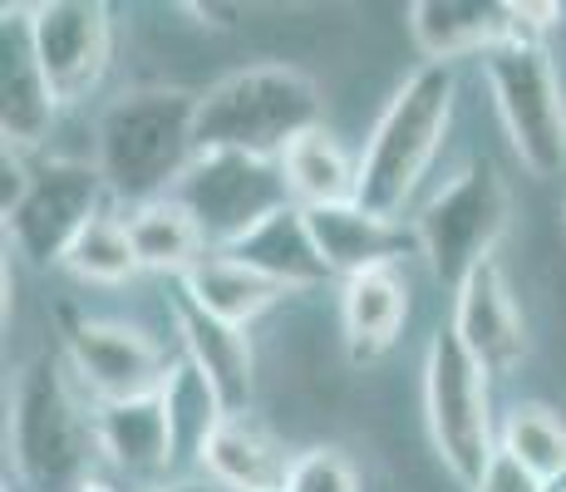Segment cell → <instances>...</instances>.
Listing matches in <instances>:
<instances>
[{
	"label": "cell",
	"mask_w": 566,
	"mask_h": 492,
	"mask_svg": "<svg viewBox=\"0 0 566 492\" xmlns=\"http://www.w3.org/2000/svg\"><path fill=\"white\" fill-rule=\"evenodd\" d=\"M198 158V94L134 90L99 118V172L108 197L148 207L178 192L182 172Z\"/></svg>",
	"instance_id": "1"
},
{
	"label": "cell",
	"mask_w": 566,
	"mask_h": 492,
	"mask_svg": "<svg viewBox=\"0 0 566 492\" xmlns=\"http://www.w3.org/2000/svg\"><path fill=\"white\" fill-rule=\"evenodd\" d=\"M64 355H35L20 369L15 404H10V458L30 492H80L90 478V463L99 453L94 414L80 404Z\"/></svg>",
	"instance_id": "2"
},
{
	"label": "cell",
	"mask_w": 566,
	"mask_h": 492,
	"mask_svg": "<svg viewBox=\"0 0 566 492\" xmlns=\"http://www.w3.org/2000/svg\"><path fill=\"white\" fill-rule=\"evenodd\" d=\"M459 98V70L453 64H419L395 98L385 104L375 134L360 153V207L375 217L399 222L413 188L423 182L429 163L439 158L443 134Z\"/></svg>",
	"instance_id": "3"
},
{
	"label": "cell",
	"mask_w": 566,
	"mask_h": 492,
	"mask_svg": "<svg viewBox=\"0 0 566 492\" xmlns=\"http://www.w3.org/2000/svg\"><path fill=\"white\" fill-rule=\"evenodd\" d=\"M311 128H321V90L291 64H252L198 94V153L281 163Z\"/></svg>",
	"instance_id": "4"
},
{
	"label": "cell",
	"mask_w": 566,
	"mask_h": 492,
	"mask_svg": "<svg viewBox=\"0 0 566 492\" xmlns=\"http://www.w3.org/2000/svg\"><path fill=\"white\" fill-rule=\"evenodd\" d=\"M488 369L478 365L453 335V325L433 331L429 355H423V414H429V439L439 448L443 468L473 492L483 483L488 463L497 453L493 429V394H488Z\"/></svg>",
	"instance_id": "5"
},
{
	"label": "cell",
	"mask_w": 566,
	"mask_h": 492,
	"mask_svg": "<svg viewBox=\"0 0 566 492\" xmlns=\"http://www.w3.org/2000/svg\"><path fill=\"white\" fill-rule=\"evenodd\" d=\"M507 212H513V202H507V182L497 172V163L473 158L459 178L443 182L413 222L419 257L429 261L433 281L459 295L463 281L493 261V251L507 232Z\"/></svg>",
	"instance_id": "6"
},
{
	"label": "cell",
	"mask_w": 566,
	"mask_h": 492,
	"mask_svg": "<svg viewBox=\"0 0 566 492\" xmlns=\"http://www.w3.org/2000/svg\"><path fill=\"white\" fill-rule=\"evenodd\" d=\"M483 74L493 90L513 153L532 178H562L566 172V94L552 64L547 40H507L483 54Z\"/></svg>",
	"instance_id": "7"
},
{
	"label": "cell",
	"mask_w": 566,
	"mask_h": 492,
	"mask_svg": "<svg viewBox=\"0 0 566 492\" xmlns=\"http://www.w3.org/2000/svg\"><path fill=\"white\" fill-rule=\"evenodd\" d=\"M172 202L198 222L207 251L242 247L256 227H266L276 212L296 207L286 182V168L276 158H252V153H198L182 172Z\"/></svg>",
	"instance_id": "8"
},
{
	"label": "cell",
	"mask_w": 566,
	"mask_h": 492,
	"mask_svg": "<svg viewBox=\"0 0 566 492\" xmlns=\"http://www.w3.org/2000/svg\"><path fill=\"white\" fill-rule=\"evenodd\" d=\"M108 182L99 163L50 158L30 168V188L6 212V232L30 266H64L70 247L84 237L94 217H104Z\"/></svg>",
	"instance_id": "9"
},
{
	"label": "cell",
	"mask_w": 566,
	"mask_h": 492,
	"mask_svg": "<svg viewBox=\"0 0 566 492\" xmlns=\"http://www.w3.org/2000/svg\"><path fill=\"white\" fill-rule=\"evenodd\" d=\"M40 70H45L54 104H80L104 84L114 60V15L99 0H50L30 6Z\"/></svg>",
	"instance_id": "10"
},
{
	"label": "cell",
	"mask_w": 566,
	"mask_h": 492,
	"mask_svg": "<svg viewBox=\"0 0 566 492\" xmlns=\"http://www.w3.org/2000/svg\"><path fill=\"white\" fill-rule=\"evenodd\" d=\"M64 359H70L80 389L94 394V404L144 399V394H158L172 375L158 341H148L144 331L118 321H74L70 315V325H64Z\"/></svg>",
	"instance_id": "11"
},
{
	"label": "cell",
	"mask_w": 566,
	"mask_h": 492,
	"mask_svg": "<svg viewBox=\"0 0 566 492\" xmlns=\"http://www.w3.org/2000/svg\"><path fill=\"white\" fill-rule=\"evenodd\" d=\"M54 108L60 104H54V90L35 54V35H30V6H6V20H0V134H6V148H35L50 134Z\"/></svg>",
	"instance_id": "12"
},
{
	"label": "cell",
	"mask_w": 566,
	"mask_h": 492,
	"mask_svg": "<svg viewBox=\"0 0 566 492\" xmlns=\"http://www.w3.org/2000/svg\"><path fill=\"white\" fill-rule=\"evenodd\" d=\"M453 335L488 369V379H503L522 365V355H527V325H522V311H517L513 291H507L497 261L473 271L463 281V291L453 295Z\"/></svg>",
	"instance_id": "13"
},
{
	"label": "cell",
	"mask_w": 566,
	"mask_h": 492,
	"mask_svg": "<svg viewBox=\"0 0 566 492\" xmlns=\"http://www.w3.org/2000/svg\"><path fill=\"white\" fill-rule=\"evenodd\" d=\"M94 429H99V453L128 483H138V492L168 483L172 463H178V433H172L163 389L144 394V399L99 404L94 409Z\"/></svg>",
	"instance_id": "14"
},
{
	"label": "cell",
	"mask_w": 566,
	"mask_h": 492,
	"mask_svg": "<svg viewBox=\"0 0 566 492\" xmlns=\"http://www.w3.org/2000/svg\"><path fill=\"white\" fill-rule=\"evenodd\" d=\"M306 222L331 276H345V281L369 276V271H399V261L409 251H419V237L405 232V222L365 212L360 202L315 207V212H306Z\"/></svg>",
	"instance_id": "15"
},
{
	"label": "cell",
	"mask_w": 566,
	"mask_h": 492,
	"mask_svg": "<svg viewBox=\"0 0 566 492\" xmlns=\"http://www.w3.org/2000/svg\"><path fill=\"white\" fill-rule=\"evenodd\" d=\"M409 35L423 64H453L517 40L513 0H419L409 6Z\"/></svg>",
	"instance_id": "16"
},
{
	"label": "cell",
	"mask_w": 566,
	"mask_h": 492,
	"mask_svg": "<svg viewBox=\"0 0 566 492\" xmlns=\"http://www.w3.org/2000/svg\"><path fill=\"white\" fill-rule=\"evenodd\" d=\"M172 321H178V335H182V359H192L202 369L207 385L222 399V409L252 414V341H247L242 325L207 315L182 291L172 301Z\"/></svg>",
	"instance_id": "17"
},
{
	"label": "cell",
	"mask_w": 566,
	"mask_h": 492,
	"mask_svg": "<svg viewBox=\"0 0 566 492\" xmlns=\"http://www.w3.org/2000/svg\"><path fill=\"white\" fill-rule=\"evenodd\" d=\"M198 463L222 492H286L296 458H286L276 433L266 423H256L252 414H227L217 423V433L207 439Z\"/></svg>",
	"instance_id": "18"
},
{
	"label": "cell",
	"mask_w": 566,
	"mask_h": 492,
	"mask_svg": "<svg viewBox=\"0 0 566 492\" xmlns=\"http://www.w3.org/2000/svg\"><path fill=\"white\" fill-rule=\"evenodd\" d=\"M409 315V286L399 271H369L345 281L340 295V331L355 365H375L395 349Z\"/></svg>",
	"instance_id": "19"
},
{
	"label": "cell",
	"mask_w": 566,
	"mask_h": 492,
	"mask_svg": "<svg viewBox=\"0 0 566 492\" xmlns=\"http://www.w3.org/2000/svg\"><path fill=\"white\" fill-rule=\"evenodd\" d=\"M227 257L247 261L252 271H261L266 281H276L281 291H315L331 281V266H325L321 247L311 237L306 207H286L276 212L266 227H256L242 247H232Z\"/></svg>",
	"instance_id": "20"
},
{
	"label": "cell",
	"mask_w": 566,
	"mask_h": 492,
	"mask_svg": "<svg viewBox=\"0 0 566 492\" xmlns=\"http://www.w3.org/2000/svg\"><path fill=\"white\" fill-rule=\"evenodd\" d=\"M178 291L188 295V301H198L207 315L232 321V325H242V331L286 295L276 281H266L261 271H252L247 261H237V257H227V251H207L198 266L178 281Z\"/></svg>",
	"instance_id": "21"
},
{
	"label": "cell",
	"mask_w": 566,
	"mask_h": 492,
	"mask_svg": "<svg viewBox=\"0 0 566 492\" xmlns=\"http://www.w3.org/2000/svg\"><path fill=\"white\" fill-rule=\"evenodd\" d=\"M291 182V197L296 207H340V202H360V163H350V153L340 148V138L325 134V128H311L301 144L286 148L281 158Z\"/></svg>",
	"instance_id": "22"
},
{
	"label": "cell",
	"mask_w": 566,
	"mask_h": 492,
	"mask_svg": "<svg viewBox=\"0 0 566 492\" xmlns=\"http://www.w3.org/2000/svg\"><path fill=\"white\" fill-rule=\"evenodd\" d=\"M124 222H128V237H134L138 266L144 271H172V276L182 281L207 257V242H202L198 222H192L172 197L148 202V207H128Z\"/></svg>",
	"instance_id": "23"
},
{
	"label": "cell",
	"mask_w": 566,
	"mask_h": 492,
	"mask_svg": "<svg viewBox=\"0 0 566 492\" xmlns=\"http://www.w3.org/2000/svg\"><path fill=\"white\" fill-rule=\"evenodd\" d=\"M163 404H168L172 433H178V458H202V448L217 433V423L227 419V409L192 359L172 365L168 385H163Z\"/></svg>",
	"instance_id": "24"
},
{
	"label": "cell",
	"mask_w": 566,
	"mask_h": 492,
	"mask_svg": "<svg viewBox=\"0 0 566 492\" xmlns=\"http://www.w3.org/2000/svg\"><path fill=\"white\" fill-rule=\"evenodd\" d=\"M497 448L513 453L527 473H537L542 483L566 473V423L547 404H517L497 429Z\"/></svg>",
	"instance_id": "25"
},
{
	"label": "cell",
	"mask_w": 566,
	"mask_h": 492,
	"mask_svg": "<svg viewBox=\"0 0 566 492\" xmlns=\"http://www.w3.org/2000/svg\"><path fill=\"white\" fill-rule=\"evenodd\" d=\"M64 271L90 281V286H124L128 276H138L144 266H138V251H134L124 217H114V212L94 217L80 242L70 247V257H64Z\"/></svg>",
	"instance_id": "26"
},
{
	"label": "cell",
	"mask_w": 566,
	"mask_h": 492,
	"mask_svg": "<svg viewBox=\"0 0 566 492\" xmlns=\"http://www.w3.org/2000/svg\"><path fill=\"white\" fill-rule=\"evenodd\" d=\"M286 492H360V483H355V468L340 448H306L291 463Z\"/></svg>",
	"instance_id": "27"
},
{
	"label": "cell",
	"mask_w": 566,
	"mask_h": 492,
	"mask_svg": "<svg viewBox=\"0 0 566 492\" xmlns=\"http://www.w3.org/2000/svg\"><path fill=\"white\" fill-rule=\"evenodd\" d=\"M542 488H547V483H542L537 473H527L513 453H503V448H497L493 463H488V473H483V483H478L473 492H542Z\"/></svg>",
	"instance_id": "28"
},
{
	"label": "cell",
	"mask_w": 566,
	"mask_h": 492,
	"mask_svg": "<svg viewBox=\"0 0 566 492\" xmlns=\"http://www.w3.org/2000/svg\"><path fill=\"white\" fill-rule=\"evenodd\" d=\"M192 15H202V25H232V6H188Z\"/></svg>",
	"instance_id": "29"
},
{
	"label": "cell",
	"mask_w": 566,
	"mask_h": 492,
	"mask_svg": "<svg viewBox=\"0 0 566 492\" xmlns=\"http://www.w3.org/2000/svg\"><path fill=\"white\" fill-rule=\"evenodd\" d=\"M144 492H222L217 483H163V488H144Z\"/></svg>",
	"instance_id": "30"
},
{
	"label": "cell",
	"mask_w": 566,
	"mask_h": 492,
	"mask_svg": "<svg viewBox=\"0 0 566 492\" xmlns=\"http://www.w3.org/2000/svg\"><path fill=\"white\" fill-rule=\"evenodd\" d=\"M542 492H566V473H562V478H552V483L542 488Z\"/></svg>",
	"instance_id": "31"
},
{
	"label": "cell",
	"mask_w": 566,
	"mask_h": 492,
	"mask_svg": "<svg viewBox=\"0 0 566 492\" xmlns=\"http://www.w3.org/2000/svg\"><path fill=\"white\" fill-rule=\"evenodd\" d=\"M562 232H566V197H562Z\"/></svg>",
	"instance_id": "32"
}]
</instances>
